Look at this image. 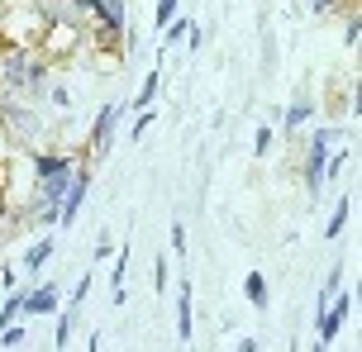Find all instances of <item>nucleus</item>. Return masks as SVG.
I'll return each instance as SVG.
<instances>
[{
  "label": "nucleus",
  "mask_w": 362,
  "mask_h": 352,
  "mask_svg": "<svg viewBox=\"0 0 362 352\" xmlns=\"http://www.w3.org/2000/svg\"><path fill=\"white\" fill-rule=\"evenodd\" d=\"M177 10H181V0H158V10H153V24H158V34H163L167 24L177 19Z\"/></svg>",
  "instance_id": "nucleus-9"
},
{
  "label": "nucleus",
  "mask_w": 362,
  "mask_h": 352,
  "mask_svg": "<svg viewBox=\"0 0 362 352\" xmlns=\"http://www.w3.org/2000/svg\"><path fill=\"white\" fill-rule=\"evenodd\" d=\"M72 319H76V305H67V310H62V324H57V348H67V343H72Z\"/></svg>",
  "instance_id": "nucleus-11"
},
{
  "label": "nucleus",
  "mask_w": 362,
  "mask_h": 352,
  "mask_svg": "<svg viewBox=\"0 0 362 352\" xmlns=\"http://www.w3.org/2000/svg\"><path fill=\"white\" fill-rule=\"evenodd\" d=\"M148 124H153V114H139V119H134V133H129V138H144V133H148Z\"/></svg>",
  "instance_id": "nucleus-19"
},
{
  "label": "nucleus",
  "mask_w": 362,
  "mask_h": 352,
  "mask_svg": "<svg viewBox=\"0 0 362 352\" xmlns=\"http://www.w3.org/2000/svg\"><path fill=\"white\" fill-rule=\"evenodd\" d=\"M153 95H158V72H148V81H144V91L134 95V105H139V110H148V105H153Z\"/></svg>",
  "instance_id": "nucleus-12"
},
{
  "label": "nucleus",
  "mask_w": 362,
  "mask_h": 352,
  "mask_svg": "<svg viewBox=\"0 0 362 352\" xmlns=\"http://www.w3.org/2000/svg\"><path fill=\"white\" fill-rule=\"evenodd\" d=\"M329 138H334V133H315V148H310V162H305V186H310V195H320V190H325V148H329Z\"/></svg>",
  "instance_id": "nucleus-2"
},
{
  "label": "nucleus",
  "mask_w": 362,
  "mask_h": 352,
  "mask_svg": "<svg viewBox=\"0 0 362 352\" xmlns=\"http://www.w3.org/2000/svg\"><path fill=\"white\" fill-rule=\"evenodd\" d=\"M348 310H353V296H348V291L334 300V305H325V310H320V343H334V338H339Z\"/></svg>",
  "instance_id": "nucleus-1"
},
{
  "label": "nucleus",
  "mask_w": 362,
  "mask_h": 352,
  "mask_svg": "<svg viewBox=\"0 0 362 352\" xmlns=\"http://www.w3.org/2000/svg\"><path fill=\"white\" fill-rule=\"evenodd\" d=\"M305 119H310V105L300 100V105H291V110H286V129H296V124H305Z\"/></svg>",
  "instance_id": "nucleus-15"
},
{
  "label": "nucleus",
  "mask_w": 362,
  "mask_h": 352,
  "mask_svg": "<svg viewBox=\"0 0 362 352\" xmlns=\"http://www.w3.org/2000/svg\"><path fill=\"white\" fill-rule=\"evenodd\" d=\"M115 119H119V105H105V110L95 114V129H90V148H95V152H105V148H110Z\"/></svg>",
  "instance_id": "nucleus-4"
},
{
  "label": "nucleus",
  "mask_w": 362,
  "mask_h": 352,
  "mask_svg": "<svg viewBox=\"0 0 362 352\" xmlns=\"http://www.w3.org/2000/svg\"><path fill=\"white\" fill-rule=\"evenodd\" d=\"M191 29H196L191 19H172V24H167V43H177V38H186Z\"/></svg>",
  "instance_id": "nucleus-13"
},
{
  "label": "nucleus",
  "mask_w": 362,
  "mask_h": 352,
  "mask_svg": "<svg viewBox=\"0 0 362 352\" xmlns=\"http://www.w3.org/2000/svg\"><path fill=\"white\" fill-rule=\"evenodd\" d=\"M90 190V171H72V186H67V195H62V205H57V224H72L76 210H81V200H86Z\"/></svg>",
  "instance_id": "nucleus-3"
},
{
  "label": "nucleus",
  "mask_w": 362,
  "mask_h": 352,
  "mask_svg": "<svg viewBox=\"0 0 362 352\" xmlns=\"http://www.w3.org/2000/svg\"><path fill=\"white\" fill-rule=\"evenodd\" d=\"M48 257H53V238L34 243V248H29V257H24V267H29V272H38V267H43Z\"/></svg>",
  "instance_id": "nucleus-8"
},
{
  "label": "nucleus",
  "mask_w": 362,
  "mask_h": 352,
  "mask_svg": "<svg viewBox=\"0 0 362 352\" xmlns=\"http://www.w3.org/2000/svg\"><path fill=\"white\" fill-rule=\"evenodd\" d=\"M191 286H177V334H181V343H191Z\"/></svg>",
  "instance_id": "nucleus-6"
},
{
  "label": "nucleus",
  "mask_w": 362,
  "mask_h": 352,
  "mask_svg": "<svg viewBox=\"0 0 362 352\" xmlns=\"http://www.w3.org/2000/svg\"><path fill=\"white\" fill-rule=\"evenodd\" d=\"M5 76H10V81H15V86H19V81H24V57H5Z\"/></svg>",
  "instance_id": "nucleus-14"
},
{
  "label": "nucleus",
  "mask_w": 362,
  "mask_h": 352,
  "mask_svg": "<svg viewBox=\"0 0 362 352\" xmlns=\"http://www.w3.org/2000/svg\"><path fill=\"white\" fill-rule=\"evenodd\" d=\"M24 310H29V315H48V310H57V291H53V286L24 291Z\"/></svg>",
  "instance_id": "nucleus-5"
},
{
  "label": "nucleus",
  "mask_w": 362,
  "mask_h": 352,
  "mask_svg": "<svg viewBox=\"0 0 362 352\" xmlns=\"http://www.w3.org/2000/svg\"><path fill=\"white\" fill-rule=\"evenodd\" d=\"M253 148H257V152H267V148H272V129H257V138H253Z\"/></svg>",
  "instance_id": "nucleus-21"
},
{
  "label": "nucleus",
  "mask_w": 362,
  "mask_h": 352,
  "mask_svg": "<svg viewBox=\"0 0 362 352\" xmlns=\"http://www.w3.org/2000/svg\"><path fill=\"white\" fill-rule=\"evenodd\" d=\"M348 210H353V200H339V205H334V214H329V238H339V233H344Z\"/></svg>",
  "instance_id": "nucleus-10"
},
{
  "label": "nucleus",
  "mask_w": 362,
  "mask_h": 352,
  "mask_svg": "<svg viewBox=\"0 0 362 352\" xmlns=\"http://www.w3.org/2000/svg\"><path fill=\"white\" fill-rule=\"evenodd\" d=\"M172 253H177V257L186 253V229H181V224H172Z\"/></svg>",
  "instance_id": "nucleus-17"
},
{
  "label": "nucleus",
  "mask_w": 362,
  "mask_h": 352,
  "mask_svg": "<svg viewBox=\"0 0 362 352\" xmlns=\"http://www.w3.org/2000/svg\"><path fill=\"white\" fill-rule=\"evenodd\" d=\"M167 277H172V267H167V257H163V253H158V296H163V291H167Z\"/></svg>",
  "instance_id": "nucleus-18"
},
{
  "label": "nucleus",
  "mask_w": 362,
  "mask_h": 352,
  "mask_svg": "<svg viewBox=\"0 0 362 352\" xmlns=\"http://www.w3.org/2000/svg\"><path fill=\"white\" fill-rule=\"evenodd\" d=\"M0 343H10V348H15V343H24V329H19V324H10V329L0 334Z\"/></svg>",
  "instance_id": "nucleus-20"
},
{
  "label": "nucleus",
  "mask_w": 362,
  "mask_h": 352,
  "mask_svg": "<svg viewBox=\"0 0 362 352\" xmlns=\"http://www.w3.org/2000/svg\"><path fill=\"white\" fill-rule=\"evenodd\" d=\"M243 296L253 300L257 310H267V281H262V272H248L243 277Z\"/></svg>",
  "instance_id": "nucleus-7"
},
{
  "label": "nucleus",
  "mask_w": 362,
  "mask_h": 352,
  "mask_svg": "<svg viewBox=\"0 0 362 352\" xmlns=\"http://www.w3.org/2000/svg\"><path fill=\"white\" fill-rule=\"evenodd\" d=\"M358 38H362V19L353 15V19H348V29H344V43H348V48H358Z\"/></svg>",
  "instance_id": "nucleus-16"
}]
</instances>
